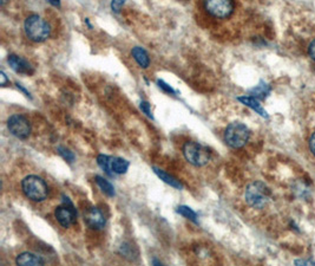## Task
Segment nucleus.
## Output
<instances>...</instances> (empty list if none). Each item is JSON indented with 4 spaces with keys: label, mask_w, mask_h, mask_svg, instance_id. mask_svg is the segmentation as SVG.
Returning <instances> with one entry per match:
<instances>
[{
    "label": "nucleus",
    "mask_w": 315,
    "mask_h": 266,
    "mask_svg": "<svg viewBox=\"0 0 315 266\" xmlns=\"http://www.w3.org/2000/svg\"><path fill=\"white\" fill-rule=\"evenodd\" d=\"M24 194L32 201H43L48 195V187L44 179L38 175H29L21 181Z\"/></svg>",
    "instance_id": "obj_3"
},
{
    "label": "nucleus",
    "mask_w": 315,
    "mask_h": 266,
    "mask_svg": "<svg viewBox=\"0 0 315 266\" xmlns=\"http://www.w3.org/2000/svg\"><path fill=\"white\" fill-rule=\"evenodd\" d=\"M16 263L17 265L21 266H36V265H44V259H43L40 256H37V254L31 253V252H23L17 257L16 259Z\"/></svg>",
    "instance_id": "obj_13"
},
{
    "label": "nucleus",
    "mask_w": 315,
    "mask_h": 266,
    "mask_svg": "<svg viewBox=\"0 0 315 266\" xmlns=\"http://www.w3.org/2000/svg\"><path fill=\"white\" fill-rule=\"evenodd\" d=\"M177 213H180L181 216H183L184 218L189 219L195 224H197V214L196 212L192 211L191 208L188 207V206H178L177 207Z\"/></svg>",
    "instance_id": "obj_18"
},
{
    "label": "nucleus",
    "mask_w": 315,
    "mask_h": 266,
    "mask_svg": "<svg viewBox=\"0 0 315 266\" xmlns=\"http://www.w3.org/2000/svg\"><path fill=\"white\" fill-rule=\"evenodd\" d=\"M64 198V205L59 206V207L56 208L54 211V216L58 220L59 224L64 227V229H67L71 225H73L77 220V213H76L75 207H73L72 202L70 201L69 198Z\"/></svg>",
    "instance_id": "obj_8"
},
{
    "label": "nucleus",
    "mask_w": 315,
    "mask_h": 266,
    "mask_svg": "<svg viewBox=\"0 0 315 266\" xmlns=\"http://www.w3.org/2000/svg\"><path fill=\"white\" fill-rule=\"evenodd\" d=\"M7 62H9L11 69L15 72L20 75H32L34 72L33 66L26 61L23 57L17 56V55H10L9 58H7Z\"/></svg>",
    "instance_id": "obj_11"
},
{
    "label": "nucleus",
    "mask_w": 315,
    "mask_h": 266,
    "mask_svg": "<svg viewBox=\"0 0 315 266\" xmlns=\"http://www.w3.org/2000/svg\"><path fill=\"white\" fill-rule=\"evenodd\" d=\"M57 151H58L59 155L63 157L65 161L70 162V164L75 161V154H73L72 151H70L67 148L62 147V146H59V147L57 148Z\"/></svg>",
    "instance_id": "obj_19"
},
{
    "label": "nucleus",
    "mask_w": 315,
    "mask_h": 266,
    "mask_svg": "<svg viewBox=\"0 0 315 266\" xmlns=\"http://www.w3.org/2000/svg\"><path fill=\"white\" fill-rule=\"evenodd\" d=\"M271 89L270 86L268 85L265 81H260V83L257 85H255L254 88L249 89V94L251 96L255 97L257 100H266L268 96H269Z\"/></svg>",
    "instance_id": "obj_15"
},
{
    "label": "nucleus",
    "mask_w": 315,
    "mask_h": 266,
    "mask_svg": "<svg viewBox=\"0 0 315 266\" xmlns=\"http://www.w3.org/2000/svg\"><path fill=\"white\" fill-rule=\"evenodd\" d=\"M308 55L315 62V39L312 40L308 45Z\"/></svg>",
    "instance_id": "obj_23"
},
{
    "label": "nucleus",
    "mask_w": 315,
    "mask_h": 266,
    "mask_svg": "<svg viewBox=\"0 0 315 266\" xmlns=\"http://www.w3.org/2000/svg\"><path fill=\"white\" fill-rule=\"evenodd\" d=\"M308 146H309V150H311L312 154L315 156V132L311 135V137H309Z\"/></svg>",
    "instance_id": "obj_24"
},
{
    "label": "nucleus",
    "mask_w": 315,
    "mask_h": 266,
    "mask_svg": "<svg viewBox=\"0 0 315 266\" xmlns=\"http://www.w3.org/2000/svg\"><path fill=\"white\" fill-rule=\"evenodd\" d=\"M157 85H158V88L161 89V90L167 92V94H169V95H175L176 94L175 89H173V86H170L168 83H165L163 80H157Z\"/></svg>",
    "instance_id": "obj_20"
},
{
    "label": "nucleus",
    "mask_w": 315,
    "mask_h": 266,
    "mask_svg": "<svg viewBox=\"0 0 315 266\" xmlns=\"http://www.w3.org/2000/svg\"><path fill=\"white\" fill-rule=\"evenodd\" d=\"M131 55L134 57L136 63L140 65L143 69H146V67L150 65V58H149L148 52L141 46H135L131 50Z\"/></svg>",
    "instance_id": "obj_14"
},
{
    "label": "nucleus",
    "mask_w": 315,
    "mask_h": 266,
    "mask_svg": "<svg viewBox=\"0 0 315 266\" xmlns=\"http://www.w3.org/2000/svg\"><path fill=\"white\" fill-rule=\"evenodd\" d=\"M46 1H48L52 6L58 7V9L62 6V0H46Z\"/></svg>",
    "instance_id": "obj_27"
},
{
    "label": "nucleus",
    "mask_w": 315,
    "mask_h": 266,
    "mask_svg": "<svg viewBox=\"0 0 315 266\" xmlns=\"http://www.w3.org/2000/svg\"><path fill=\"white\" fill-rule=\"evenodd\" d=\"M7 128L10 133L19 140H26L31 135L32 127L30 121L21 114H13L7 119Z\"/></svg>",
    "instance_id": "obj_7"
},
{
    "label": "nucleus",
    "mask_w": 315,
    "mask_h": 266,
    "mask_svg": "<svg viewBox=\"0 0 315 266\" xmlns=\"http://www.w3.org/2000/svg\"><path fill=\"white\" fill-rule=\"evenodd\" d=\"M153 169H154L155 174L158 176V178L161 179V180L164 181L165 183L170 184L171 187H173V188H176V189H182V188H183V184H182L180 183V180H177V179H175L173 175L168 174L167 172H164V170L159 169V168H157V167H153Z\"/></svg>",
    "instance_id": "obj_16"
},
{
    "label": "nucleus",
    "mask_w": 315,
    "mask_h": 266,
    "mask_svg": "<svg viewBox=\"0 0 315 266\" xmlns=\"http://www.w3.org/2000/svg\"><path fill=\"white\" fill-rule=\"evenodd\" d=\"M94 179H96V183L98 184V187L102 189L103 193H105L108 197H115L116 195L115 188H113L112 184L109 183L108 180H105V179L102 178L100 175H96V178Z\"/></svg>",
    "instance_id": "obj_17"
},
{
    "label": "nucleus",
    "mask_w": 315,
    "mask_h": 266,
    "mask_svg": "<svg viewBox=\"0 0 315 266\" xmlns=\"http://www.w3.org/2000/svg\"><path fill=\"white\" fill-rule=\"evenodd\" d=\"M126 0H111V10L115 13H118L121 11L122 6L126 4Z\"/></svg>",
    "instance_id": "obj_22"
},
{
    "label": "nucleus",
    "mask_w": 315,
    "mask_h": 266,
    "mask_svg": "<svg viewBox=\"0 0 315 266\" xmlns=\"http://www.w3.org/2000/svg\"><path fill=\"white\" fill-rule=\"evenodd\" d=\"M16 85H17V88L19 89V90H21V91H23V92H24V94H25V96H26V97H29V99H32V97H31V94H30V92H29V91H27V90H26V89H25V88H24V86H23V85H21V84L17 83V84H16Z\"/></svg>",
    "instance_id": "obj_26"
},
{
    "label": "nucleus",
    "mask_w": 315,
    "mask_h": 266,
    "mask_svg": "<svg viewBox=\"0 0 315 266\" xmlns=\"http://www.w3.org/2000/svg\"><path fill=\"white\" fill-rule=\"evenodd\" d=\"M294 264L295 265H315V262H313V260L299 259V260H295Z\"/></svg>",
    "instance_id": "obj_25"
},
{
    "label": "nucleus",
    "mask_w": 315,
    "mask_h": 266,
    "mask_svg": "<svg viewBox=\"0 0 315 266\" xmlns=\"http://www.w3.org/2000/svg\"><path fill=\"white\" fill-rule=\"evenodd\" d=\"M183 155L189 164L196 167H202L209 162L211 153L205 146L194 141H188L183 146Z\"/></svg>",
    "instance_id": "obj_5"
},
{
    "label": "nucleus",
    "mask_w": 315,
    "mask_h": 266,
    "mask_svg": "<svg viewBox=\"0 0 315 266\" xmlns=\"http://www.w3.org/2000/svg\"><path fill=\"white\" fill-rule=\"evenodd\" d=\"M140 108H141V110H142L149 118L154 119V116H153V114H151V109H150V103L146 102V101H142L140 103Z\"/></svg>",
    "instance_id": "obj_21"
},
{
    "label": "nucleus",
    "mask_w": 315,
    "mask_h": 266,
    "mask_svg": "<svg viewBox=\"0 0 315 266\" xmlns=\"http://www.w3.org/2000/svg\"><path fill=\"white\" fill-rule=\"evenodd\" d=\"M26 37L34 43H43L50 37L51 28L47 21L38 15H31L24 23Z\"/></svg>",
    "instance_id": "obj_1"
},
{
    "label": "nucleus",
    "mask_w": 315,
    "mask_h": 266,
    "mask_svg": "<svg viewBox=\"0 0 315 266\" xmlns=\"http://www.w3.org/2000/svg\"><path fill=\"white\" fill-rule=\"evenodd\" d=\"M203 9L215 19H228L235 12V0H202Z\"/></svg>",
    "instance_id": "obj_6"
},
{
    "label": "nucleus",
    "mask_w": 315,
    "mask_h": 266,
    "mask_svg": "<svg viewBox=\"0 0 315 266\" xmlns=\"http://www.w3.org/2000/svg\"><path fill=\"white\" fill-rule=\"evenodd\" d=\"M0 77H1V85L5 86V84H6V82H7V77H6V75H5L4 71L0 72Z\"/></svg>",
    "instance_id": "obj_28"
},
{
    "label": "nucleus",
    "mask_w": 315,
    "mask_h": 266,
    "mask_svg": "<svg viewBox=\"0 0 315 266\" xmlns=\"http://www.w3.org/2000/svg\"><path fill=\"white\" fill-rule=\"evenodd\" d=\"M85 222L88 224L89 227L94 230H102L105 227L107 224V218H105L104 213L99 210L98 207H92L86 212L85 214Z\"/></svg>",
    "instance_id": "obj_9"
},
{
    "label": "nucleus",
    "mask_w": 315,
    "mask_h": 266,
    "mask_svg": "<svg viewBox=\"0 0 315 266\" xmlns=\"http://www.w3.org/2000/svg\"><path fill=\"white\" fill-rule=\"evenodd\" d=\"M244 199L251 207L261 210L269 202L270 189L262 181H254L247 186L246 192H244Z\"/></svg>",
    "instance_id": "obj_2"
},
{
    "label": "nucleus",
    "mask_w": 315,
    "mask_h": 266,
    "mask_svg": "<svg viewBox=\"0 0 315 266\" xmlns=\"http://www.w3.org/2000/svg\"><path fill=\"white\" fill-rule=\"evenodd\" d=\"M153 264H155V265H162V263H161V262H158V260L154 259V260H153Z\"/></svg>",
    "instance_id": "obj_29"
},
{
    "label": "nucleus",
    "mask_w": 315,
    "mask_h": 266,
    "mask_svg": "<svg viewBox=\"0 0 315 266\" xmlns=\"http://www.w3.org/2000/svg\"><path fill=\"white\" fill-rule=\"evenodd\" d=\"M251 138V130L241 122H233L224 132V141L229 147L240 149L248 143Z\"/></svg>",
    "instance_id": "obj_4"
},
{
    "label": "nucleus",
    "mask_w": 315,
    "mask_h": 266,
    "mask_svg": "<svg viewBox=\"0 0 315 266\" xmlns=\"http://www.w3.org/2000/svg\"><path fill=\"white\" fill-rule=\"evenodd\" d=\"M237 101L242 103V104L246 105V107L251 108V109H252L255 111V113L259 114V115L261 116V117H263V118L269 117L268 113L265 110V108L262 107L261 103H260V100L255 99V97L251 96V95H249V96H246V95H244V96L237 97Z\"/></svg>",
    "instance_id": "obj_12"
},
{
    "label": "nucleus",
    "mask_w": 315,
    "mask_h": 266,
    "mask_svg": "<svg viewBox=\"0 0 315 266\" xmlns=\"http://www.w3.org/2000/svg\"><path fill=\"white\" fill-rule=\"evenodd\" d=\"M130 167V162L127 161L126 159H122V157H117V156H109V161H108V167L105 173L109 176H112L115 174L121 175V174H126Z\"/></svg>",
    "instance_id": "obj_10"
}]
</instances>
